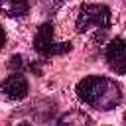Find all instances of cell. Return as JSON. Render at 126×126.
<instances>
[{"label": "cell", "mask_w": 126, "mask_h": 126, "mask_svg": "<svg viewBox=\"0 0 126 126\" xmlns=\"http://www.w3.org/2000/svg\"><path fill=\"white\" fill-rule=\"evenodd\" d=\"M77 96L96 110H112L120 104V87L108 77H85L77 85Z\"/></svg>", "instance_id": "1"}, {"label": "cell", "mask_w": 126, "mask_h": 126, "mask_svg": "<svg viewBox=\"0 0 126 126\" xmlns=\"http://www.w3.org/2000/svg\"><path fill=\"white\" fill-rule=\"evenodd\" d=\"M110 26V8L104 4H85L77 16V30H106Z\"/></svg>", "instance_id": "2"}, {"label": "cell", "mask_w": 126, "mask_h": 126, "mask_svg": "<svg viewBox=\"0 0 126 126\" xmlns=\"http://www.w3.org/2000/svg\"><path fill=\"white\" fill-rule=\"evenodd\" d=\"M33 47L39 55H61L71 51V43H55L53 41V26L51 24H41L37 28V33L33 37Z\"/></svg>", "instance_id": "3"}, {"label": "cell", "mask_w": 126, "mask_h": 126, "mask_svg": "<svg viewBox=\"0 0 126 126\" xmlns=\"http://www.w3.org/2000/svg\"><path fill=\"white\" fill-rule=\"evenodd\" d=\"M106 63L108 67L118 73V75H126V41L122 37H114L108 45H106Z\"/></svg>", "instance_id": "4"}, {"label": "cell", "mask_w": 126, "mask_h": 126, "mask_svg": "<svg viewBox=\"0 0 126 126\" xmlns=\"http://www.w3.org/2000/svg\"><path fill=\"white\" fill-rule=\"evenodd\" d=\"M2 91L10 100H22L28 94V81H26L24 75L12 73L10 77H6L4 85H2Z\"/></svg>", "instance_id": "5"}, {"label": "cell", "mask_w": 126, "mask_h": 126, "mask_svg": "<svg viewBox=\"0 0 126 126\" xmlns=\"http://www.w3.org/2000/svg\"><path fill=\"white\" fill-rule=\"evenodd\" d=\"M57 126H94V124L89 114L81 110H69L57 120Z\"/></svg>", "instance_id": "6"}, {"label": "cell", "mask_w": 126, "mask_h": 126, "mask_svg": "<svg viewBox=\"0 0 126 126\" xmlns=\"http://www.w3.org/2000/svg\"><path fill=\"white\" fill-rule=\"evenodd\" d=\"M28 0H2V10L10 18H20L28 14Z\"/></svg>", "instance_id": "7"}, {"label": "cell", "mask_w": 126, "mask_h": 126, "mask_svg": "<svg viewBox=\"0 0 126 126\" xmlns=\"http://www.w3.org/2000/svg\"><path fill=\"white\" fill-rule=\"evenodd\" d=\"M8 65H10V69H16V71H20V69L24 67V63H22V57H20V55H14V57L10 59V63H8Z\"/></svg>", "instance_id": "8"}, {"label": "cell", "mask_w": 126, "mask_h": 126, "mask_svg": "<svg viewBox=\"0 0 126 126\" xmlns=\"http://www.w3.org/2000/svg\"><path fill=\"white\" fill-rule=\"evenodd\" d=\"M20 126H30V124H20Z\"/></svg>", "instance_id": "9"}, {"label": "cell", "mask_w": 126, "mask_h": 126, "mask_svg": "<svg viewBox=\"0 0 126 126\" xmlns=\"http://www.w3.org/2000/svg\"><path fill=\"white\" fill-rule=\"evenodd\" d=\"M124 122H126V116H124Z\"/></svg>", "instance_id": "10"}]
</instances>
